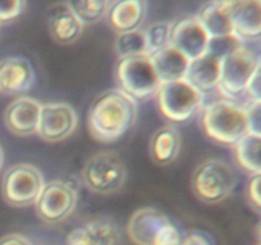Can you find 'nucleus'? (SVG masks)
<instances>
[{
    "label": "nucleus",
    "mask_w": 261,
    "mask_h": 245,
    "mask_svg": "<svg viewBox=\"0 0 261 245\" xmlns=\"http://www.w3.org/2000/svg\"><path fill=\"white\" fill-rule=\"evenodd\" d=\"M137 102L121 88L103 92L89 110V129L96 139L112 142L119 139L134 124Z\"/></svg>",
    "instance_id": "obj_1"
},
{
    "label": "nucleus",
    "mask_w": 261,
    "mask_h": 245,
    "mask_svg": "<svg viewBox=\"0 0 261 245\" xmlns=\"http://www.w3.org/2000/svg\"><path fill=\"white\" fill-rule=\"evenodd\" d=\"M203 125L213 139L236 144L249 134L246 106L231 99L216 100L204 111Z\"/></svg>",
    "instance_id": "obj_2"
},
{
    "label": "nucleus",
    "mask_w": 261,
    "mask_h": 245,
    "mask_svg": "<svg viewBox=\"0 0 261 245\" xmlns=\"http://www.w3.org/2000/svg\"><path fill=\"white\" fill-rule=\"evenodd\" d=\"M127 234L137 245H178L180 232L154 208L138 209L127 224Z\"/></svg>",
    "instance_id": "obj_3"
},
{
    "label": "nucleus",
    "mask_w": 261,
    "mask_h": 245,
    "mask_svg": "<svg viewBox=\"0 0 261 245\" xmlns=\"http://www.w3.org/2000/svg\"><path fill=\"white\" fill-rule=\"evenodd\" d=\"M237 184L233 168L222 160H208L201 163L193 175V188L196 195L206 203L223 201Z\"/></svg>",
    "instance_id": "obj_4"
},
{
    "label": "nucleus",
    "mask_w": 261,
    "mask_h": 245,
    "mask_svg": "<svg viewBox=\"0 0 261 245\" xmlns=\"http://www.w3.org/2000/svg\"><path fill=\"white\" fill-rule=\"evenodd\" d=\"M116 74L122 91L134 100L153 96L162 84L149 55L120 59Z\"/></svg>",
    "instance_id": "obj_5"
},
{
    "label": "nucleus",
    "mask_w": 261,
    "mask_h": 245,
    "mask_svg": "<svg viewBox=\"0 0 261 245\" xmlns=\"http://www.w3.org/2000/svg\"><path fill=\"white\" fill-rule=\"evenodd\" d=\"M260 61V56L245 45L227 54L222 58L218 88L228 97L245 93Z\"/></svg>",
    "instance_id": "obj_6"
},
{
    "label": "nucleus",
    "mask_w": 261,
    "mask_h": 245,
    "mask_svg": "<svg viewBox=\"0 0 261 245\" xmlns=\"http://www.w3.org/2000/svg\"><path fill=\"white\" fill-rule=\"evenodd\" d=\"M45 181L42 174L30 163H18L3 178V197L13 206H30L36 203Z\"/></svg>",
    "instance_id": "obj_7"
},
{
    "label": "nucleus",
    "mask_w": 261,
    "mask_h": 245,
    "mask_svg": "<svg viewBox=\"0 0 261 245\" xmlns=\"http://www.w3.org/2000/svg\"><path fill=\"white\" fill-rule=\"evenodd\" d=\"M157 94L161 111L172 121H185L203 104V93L186 79L162 83Z\"/></svg>",
    "instance_id": "obj_8"
},
{
    "label": "nucleus",
    "mask_w": 261,
    "mask_h": 245,
    "mask_svg": "<svg viewBox=\"0 0 261 245\" xmlns=\"http://www.w3.org/2000/svg\"><path fill=\"white\" fill-rule=\"evenodd\" d=\"M126 168L121 158L112 152L92 156L83 168L84 183L97 193L107 194L117 190L124 184Z\"/></svg>",
    "instance_id": "obj_9"
},
{
    "label": "nucleus",
    "mask_w": 261,
    "mask_h": 245,
    "mask_svg": "<svg viewBox=\"0 0 261 245\" xmlns=\"http://www.w3.org/2000/svg\"><path fill=\"white\" fill-rule=\"evenodd\" d=\"M76 204V191L65 181L54 180L45 184L36 201L41 218L46 222H59L73 212Z\"/></svg>",
    "instance_id": "obj_10"
},
{
    "label": "nucleus",
    "mask_w": 261,
    "mask_h": 245,
    "mask_svg": "<svg viewBox=\"0 0 261 245\" xmlns=\"http://www.w3.org/2000/svg\"><path fill=\"white\" fill-rule=\"evenodd\" d=\"M76 127L75 110L68 104L42 105L37 133L47 142H59L74 132Z\"/></svg>",
    "instance_id": "obj_11"
},
{
    "label": "nucleus",
    "mask_w": 261,
    "mask_h": 245,
    "mask_svg": "<svg viewBox=\"0 0 261 245\" xmlns=\"http://www.w3.org/2000/svg\"><path fill=\"white\" fill-rule=\"evenodd\" d=\"M211 37L198 17H189L178 20L171 28L170 45L177 48L189 60L199 58L206 53Z\"/></svg>",
    "instance_id": "obj_12"
},
{
    "label": "nucleus",
    "mask_w": 261,
    "mask_h": 245,
    "mask_svg": "<svg viewBox=\"0 0 261 245\" xmlns=\"http://www.w3.org/2000/svg\"><path fill=\"white\" fill-rule=\"evenodd\" d=\"M233 33L244 41L261 36V0H229Z\"/></svg>",
    "instance_id": "obj_13"
},
{
    "label": "nucleus",
    "mask_w": 261,
    "mask_h": 245,
    "mask_svg": "<svg viewBox=\"0 0 261 245\" xmlns=\"http://www.w3.org/2000/svg\"><path fill=\"white\" fill-rule=\"evenodd\" d=\"M41 107L42 104L31 97H20L14 100L7 107L4 114L8 129L19 135L37 133Z\"/></svg>",
    "instance_id": "obj_14"
},
{
    "label": "nucleus",
    "mask_w": 261,
    "mask_h": 245,
    "mask_svg": "<svg viewBox=\"0 0 261 245\" xmlns=\"http://www.w3.org/2000/svg\"><path fill=\"white\" fill-rule=\"evenodd\" d=\"M119 240L116 224L109 218H98L69 232L66 245H117Z\"/></svg>",
    "instance_id": "obj_15"
},
{
    "label": "nucleus",
    "mask_w": 261,
    "mask_h": 245,
    "mask_svg": "<svg viewBox=\"0 0 261 245\" xmlns=\"http://www.w3.org/2000/svg\"><path fill=\"white\" fill-rule=\"evenodd\" d=\"M221 65L222 58L206 50L205 54L190 61L185 79L203 94L211 92L219 86Z\"/></svg>",
    "instance_id": "obj_16"
},
{
    "label": "nucleus",
    "mask_w": 261,
    "mask_h": 245,
    "mask_svg": "<svg viewBox=\"0 0 261 245\" xmlns=\"http://www.w3.org/2000/svg\"><path fill=\"white\" fill-rule=\"evenodd\" d=\"M35 81V70L30 60L10 56L0 61V91L18 93L31 88Z\"/></svg>",
    "instance_id": "obj_17"
},
{
    "label": "nucleus",
    "mask_w": 261,
    "mask_h": 245,
    "mask_svg": "<svg viewBox=\"0 0 261 245\" xmlns=\"http://www.w3.org/2000/svg\"><path fill=\"white\" fill-rule=\"evenodd\" d=\"M47 23L51 36L60 43L74 42L83 28L68 3H59L51 7L47 13Z\"/></svg>",
    "instance_id": "obj_18"
},
{
    "label": "nucleus",
    "mask_w": 261,
    "mask_h": 245,
    "mask_svg": "<svg viewBox=\"0 0 261 245\" xmlns=\"http://www.w3.org/2000/svg\"><path fill=\"white\" fill-rule=\"evenodd\" d=\"M161 83L185 79L190 60L173 46L167 45L149 55Z\"/></svg>",
    "instance_id": "obj_19"
},
{
    "label": "nucleus",
    "mask_w": 261,
    "mask_h": 245,
    "mask_svg": "<svg viewBox=\"0 0 261 245\" xmlns=\"http://www.w3.org/2000/svg\"><path fill=\"white\" fill-rule=\"evenodd\" d=\"M198 19L211 38L234 35L229 14V0L206 4L198 15Z\"/></svg>",
    "instance_id": "obj_20"
},
{
    "label": "nucleus",
    "mask_w": 261,
    "mask_h": 245,
    "mask_svg": "<svg viewBox=\"0 0 261 245\" xmlns=\"http://www.w3.org/2000/svg\"><path fill=\"white\" fill-rule=\"evenodd\" d=\"M110 22L119 32L138 30L145 15L143 0H119L110 5Z\"/></svg>",
    "instance_id": "obj_21"
},
{
    "label": "nucleus",
    "mask_w": 261,
    "mask_h": 245,
    "mask_svg": "<svg viewBox=\"0 0 261 245\" xmlns=\"http://www.w3.org/2000/svg\"><path fill=\"white\" fill-rule=\"evenodd\" d=\"M181 139L175 127H163L158 129L150 140V153L158 163H170L180 151Z\"/></svg>",
    "instance_id": "obj_22"
},
{
    "label": "nucleus",
    "mask_w": 261,
    "mask_h": 245,
    "mask_svg": "<svg viewBox=\"0 0 261 245\" xmlns=\"http://www.w3.org/2000/svg\"><path fill=\"white\" fill-rule=\"evenodd\" d=\"M237 160L250 173L261 174V135H245L236 143Z\"/></svg>",
    "instance_id": "obj_23"
},
{
    "label": "nucleus",
    "mask_w": 261,
    "mask_h": 245,
    "mask_svg": "<svg viewBox=\"0 0 261 245\" xmlns=\"http://www.w3.org/2000/svg\"><path fill=\"white\" fill-rule=\"evenodd\" d=\"M116 53L120 59L148 55V42L145 31L134 30L119 32L116 37Z\"/></svg>",
    "instance_id": "obj_24"
},
{
    "label": "nucleus",
    "mask_w": 261,
    "mask_h": 245,
    "mask_svg": "<svg viewBox=\"0 0 261 245\" xmlns=\"http://www.w3.org/2000/svg\"><path fill=\"white\" fill-rule=\"evenodd\" d=\"M82 24L94 23L101 19L110 9L107 0H71L68 3Z\"/></svg>",
    "instance_id": "obj_25"
},
{
    "label": "nucleus",
    "mask_w": 261,
    "mask_h": 245,
    "mask_svg": "<svg viewBox=\"0 0 261 245\" xmlns=\"http://www.w3.org/2000/svg\"><path fill=\"white\" fill-rule=\"evenodd\" d=\"M171 28L170 22H157L147 28L145 36L148 42V55L170 45Z\"/></svg>",
    "instance_id": "obj_26"
},
{
    "label": "nucleus",
    "mask_w": 261,
    "mask_h": 245,
    "mask_svg": "<svg viewBox=\"0 0 261 245\" xmlns=\"http://www.w3.org/2000/svg\"><path fill=\"white\" fill-rule=\"evenodd\" d=\"M249 133L261 135V101H252L246 105Z\"/></svg>",
    "instance_id": "obj_27"
},
{
    "label": "nucleus",
    "mask_w": 261,
    "mask_h": 245,
    "mask_svg": "<svg viewBox=\"0 0 261 245\" xmlns=\"http://www.w3.org/2000/svg\"><path fill=\"white\" fill-rule=\"evenodd\" d=\"M24 3L22 0H0V22L14 19L23 10Z\"/></svg>",
    "instance_id": "obj_28"
},
{
    "label": "nucleus",
    "mask_w": 261,
    "mask_h": 245,
    "mask_svg": "<svg viewBox=\"0 0 261 245\" xmlns=\"http://www.w3.org/2000/svg\"><path fill=\"white\" fill-rule=\"evenodd\" d=\"M245 93L249 96L250 102L252 101H261V61L250 81Z\"/></svg>",
    "instance_id": "obj_29"
},
{
    "label": "nucleus",
    "mask_w": 261,
    "mask_h": 245,
    "mask_svg": "<svg viewBox=\"0 0 261 245\" xmlns=\"http://www.w3.org/2000/svg\"><path fill=\"white\" fill-rule=\"evenodd\" d=\"M249 195L252 203L261 209V174H255L250 180Z\"/></svg>",
    "instance_id": "obj_30"
},
{
    "label": "nucleus",
    "mask_w": 261,
    "mask_h": 245,
    "mask_svg": "<svg viewBox=\"0 0 261 245\" xmlns=\"http://www.w3.org/2000/svg\"><path fill=\"white\" fill-rule=\"evenodd\" d=\"M0 245H32L28 239H25L24 236L18 234H10L7 235L5 237H3L0 240Z\"/></svg>",
    "instance_id": "obj_31"
},
{
    "label": "nucleus",
    "mask_w": 261,
    "mask_h": 245,
    "mask_svg": "<svg viewBox=\"0 0 261 245\" xmlns=\"http://www.w3.org/2000/svg\"><path fill=\"white\" fill-rule=\"evenodd\" d=\"M181 245H211V242H209V240L206 239L204 235L194 232V234L189 235V236L181 242Z\"/></svg>",
    "instance_id": "obj_32"
},
{
    "label": "nucleus",
    "mask_w": 261,
    "mask_h": 245,
    "mask_svg": "<svg viewBox=\"0 0 261 245\" xmlns=\"http://www.w3.org/2000/svg\"><path fill=\"white\" fill-rule=\"evenodd\" d=\"M3 165V151H2V147H0V167H2Z\"/></svg>",
    "instance_id": "obj_33"
},
{
    "label": "nucleus",
    "mask_w": 261,
    "mask_h": 245,
    "mask_svg": "<svg viewBox=\"0 0 261 245\" xmlns=\"http://www.w3.org/2000/svg\"><path fill=\"white\" fill-rule=\"evenodd\" d=\"M259 235H260V241H261V226H260V230H259Z\"/></svg>",
    "instance_id": "obj_34"
},
{
    "label": "nucleus",
    "mask_w": 261,
    "mask_h": 245,
    "mask_svg": "<svg viewBox=\"0 0 261 245\" xmlns=\"http://www.w3.org/2000/svg\"><path fill=\"white\" fill-rule=\"evenodd\" d=\"M178 245H181V244H178Z\"/></svg>",
    "instance_id": "obj_35"
}]
</instances>
